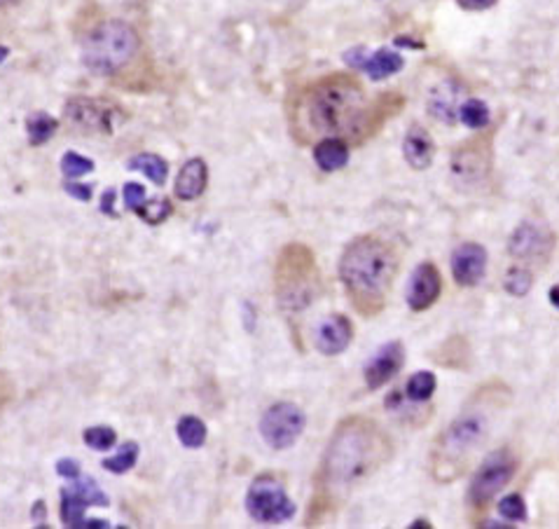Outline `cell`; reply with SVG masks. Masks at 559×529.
I'll return each instance as SVG.
<instances>
[{
	"mask_svg": "<svg viewBox=\"0 0 559 529\" xmlns=\"http://www.w3.org/2000/svg\"><path fill=\"white\" fill-rule=\"evenodd\" d=\"M499 513L510 523H525L526 520V503L520 494H508L499 502Z\"/></svg>",
	"mask_w": 559,
	"mask_h": 529,
	"instance_id": "d6a6232c",
	"label": "cell"
},
{
	"mask_svg": "<svg viewBox=\"0 0 559 529\" xmlns=\"http://www.w3.org/2000/svg\"><path fill=\"white\" fill-rule=\"evenodd\" d=\"M12 396H14V382H12V378H10L7 372L0 371V412L5 410L7 403L12 401Z\"/></svg>",
	"mask_w": 559,
	"mask_h": 529,
	"instance_id": "e575fe53",
	"label": "cell"
},
{
	"mask_svg": "<svg viewBox=\"0 0 559 529\" xmlns=\"http://www.w3.org/2000/svg\"><path fill=\"white\" fill-rule=\"evenodd\" d=\"M485 272H487V251L480 244L466 242L452 253V277L463 288L480 284Z\"/></svg>",
	"mask_w": 559,
	"mask_h": 529,
	"instance_id": "5bb4252c",
	"label": "cell"
},
{
	"mask_svg": "<svg viewBox=\"0 0 559 529\" xmlns=\"http://www.w3.org/2000/svg\"><path fill=\"white\" fill-rule=\"evenodd\" d=\"M178 441L188 450H199L206 443V424L195 415H185L178 419Z\"/></svg>",
	"mask_w": 559,
	"mask_h": 529,
	"instance_id": "d4e9b609",
	"label": "cell"
},
{
	"mask_svg": "<svg viewBox=\"0 0 559 529\" xmlns=\"http://www.w3.org/2000/svg\"><path fill=\"white\" fill-rule=\"evenodd\" d=\"M433 141L421 125H412L402 141V155L415 172H424L433 162Z\"/></svg>",
	"mask_w": 559,
	"mask_h": 529,
	"instance_id": "ac0fdd59",
	"label": "cell"
},
{
	"mask_svg": "<svg viewBox=\"0 0 559 529\" xmlns=\"http://www.w3.org/2000/svg\"><path fill=\"white\" fill-rule=\"evenodd\" d=\"M64 190L71 195V197L80 199V202H89L92 199V186H82V183H64Z\"/></svg>",
	"mask_w": 559,
	"mask_h": 529,
	"instance_id": "d590c367",
	"label": "cell"
},
{
	"mask_svg": "<svg viewBox=\"0 0 559 529\" xmlns=\"http://www.w3.org/2000/svg\"><path fill=\"white\" fill-rule=\"evenodd\" d=\"M456 96H459V89H456L455 82H442V85L435 87V92L428 99V113L433 115L435 119L448 122V125L455 122L456 113H459Z\"/></svg>",
	"mask_w": 559,
	"mask_h": 529,
	"instance_id": "44dd1931",
	"label": "cell"
},
{
	"mask_svg": "<svg viewBox=\"0 0 559 529\" xmlns=\"http://www.w3.org/2000/svg\"><path fill=\"white\" fill-rule=\"evenodd\" d=\"M442 293V274L433 263H421L412 277H410L408 286V304L412 311H426L428 307H433L438 303Z\"/></svg>",
	"mask_w": 559,
	"mask_h": 529,
	"instance_id": "4fadbf2b",
	"label": "cell"
},
{
	"mask_svg": "<svg viewBox=\"0 0 559 529\" xmlns=\"http://www.w3.org/2000/svg\"><path fill=\"white\" fill-rule=\"evenodd\" d=\"M321 293V274L316 256L307 244H288L274 264V295L286 314H300L314 304Z\"/></svg>",
	"mask_w": 559,
	"mask_h": 529,
	"instance_id": "5b68a950",
	"label": "cell"
},
{
	"mask_svg": "<svg viewBox=\"0 0 559 529\" xmlns=\"http://www.w3.org/2000/svg\"><path fill=\"white\" fill-rule=\"evenodd\" d=\"M508 394L501 382L485 384L438 436L431 450V473L438 483H452L466 471L475 450L489 438L494 412L508 403Z\"/></svg>",
	"mask_w": 559,
	"mask_h": 529,
	"instance_id": "3957f363",
	"label": "cell"
},
{
	"mask_svg": "<svg viewBox=\"0 0 559 529\" xmlns=\"http://www.w3.org/2000/svg\"><path fill=\"white\" fill-rule=\"evenodd\" d=\"M456 115H459L461 122H463L466 126H471V129H485V126L489 125V119H492L487 104L480 99L463 101Z\"/></svg>",
	"mask_w": 559,
	"mask_h": 529,
	"instance_id": "83f0119b",
	"label": "cell"
},
{
	"mask_svg": "<svg viewBox=\"0 0 559 529\" xmlns=\"http://www.w3.org/2000/svg\"><path fill=\"white\" fill-rule=\"evenodd\" d=\"M145 202V188L141 183H126L125 186V204L129 211H139Z\"/></svg>",
	"mask_w": 559,
	"mask_h": 529,
	"instance_id": "836d02e7",
	"label": "cell"
},
{
	"mask_svg": "<svg viewBox=\"0 0 559 529\" xmlns=\"http://www.w3.org/2000/svg\"><path fill=\"white\" fill-rule=\"evenodd\" d=\"M555 251L553 230L543 223L526 220L508 239V253L515 260L533 264H546Z\"/></svg>",
	"mask_w": 559,
	"mask_h": 529,
	"instance_id": "7c38bea8",
	"label": "cell"
},
{
	"mask_svg": "<svg viewBox=\"0 0 559 529\" xmlns=\"http://www.w3.org/2000/svg\"><path fill=\"white\" fill-rule=\"evenodd\" d=\"M246 510L256 523L281 525L295 516V503L277 478L257 476L246 494Z\"/></svg>",
	"mask_w": 559,
	"mask_h": 529,
	"instance_id": "ba28073f",
	"label": "cell"
},
{
	"mask_svg": "<svg viewBox=\"0 0 559 529\" xmlns=\"http://www.w3.org/2000/svg\"><path fill=\"white\" fill-rule=\"evenodd\" d=\"M89 506H99V509H105L111 506V499L101 490L96 480L92 478H73V483L61 487V523L66 527H75V529H108L111 523L108 520H87L85 510Z\"/></svg>",
	"mask_w": 559,
	"mask_h": 529,
	"instance_id": "52a82bcc",
	"label": "cell"
},
{
	"mask_svg": "<svg viewBox=\"0 0 559 529\" xmlns=\"http://www.w3.org/2000/svg\"><path fill=\"white\" fill-rule=\"evenodd\" d=\"M452 172L463 180H478L489 172V155L475 146L456 148L452 157Z\"/></svg>",
	"mask_w": 559,
	"mask_h": 529,
	"instance_id": "d6986e66",
	"label": "cell"
},
{
	"mask_svg": "<svg viewBox=\"0 0 559 529\" xmlns=\"http://www.w3.org/2000/svg\"><path fill=\"white\" fill-rule=\"evenodd\" d=\"M401 258L387 239L361 234L351 239L340 258V279L354 310L361 317H377L398 277Z\"/></svg>",
	"mask_w": 559,
	"mask_h": 529,
	"instance_id": "277c9868",
	"label": "cell"
},
{
	"mask_svg": "<svg viewBox=\"0 0 559 529\" xmlns=\"http://www.w3.org/2000/svg\"><path fill=\"white\" fill-rule=\"evenodd\" d=\"M354 338V326L344 314H330L316 331V349L323 356H337L351 344Z\"/></svg>",
	"mask_w": 559,
	"mask_h": 529,
	"instance_id": "2e32d148",
	"label": "cell"
},
{
	"mask_svg": "<svg viewBox=\"0 0 559 529\" xmlns=\"http://www.w3.org/2000/svg\"><path fill=\"white\" fill-rule=\"evenodd\" d=\"M517 473V456L508 448L492 452V455L480 464V469L471 480L468 487V503L473 509H487V503L499 494Z\"/></svg>",
	"mask_w": 559,
	"mask_h": 529,
	"instance_id": "9c48e42d",
	"label": "cell"
},
{
	"mask_svg": "<svg viewBox=\"0 0 559 529\" xmlns=\"http://www.w3.org/2000/svg\"><path fill=\"white\" fill-rule=\"evenodd\" d=\"M394 455L391 438L370 417H347L337 424L328 441L321 469L316 476V496L311 506H328L356 485L368 480Z\"/></svg>",
	"mask_w": 559,
	"mask_h": 529,
	"instance_id": "6da1fadb",
	"label": "cell"
},
{
	"mask_svg": "<svg viewBox=\"0 0 559 529\" xmlns=\"http://www.w3.org/2000/svg\"><path fill=\"white\" fill-rule=\"evenodd\" d=\"M7 54H10V50H7L5 45H0V64L7 59Z\"/></svg>",
	"mask_w": 559,
	"mask_h": 529,
	"instance_id": "b9f144b4",
	"label": "cell"
},
{
	"mask_svg": "<svg viewBox=\"0 0 559 529\" xmlns=\"http://www.w3.org/2000/svg\"><path fill=\"white\" fill-rule=\"evenodd\" d=\"M126 169L141 172L159 188L165 186L166 176H169V165H166V159L155 155V152H141V155H136V157H132L126 162Z\"/></svg>",
	"mask_w": 559,
	"mask_h": 529,
	"instance_id": "7402d4cb",
	"label": "cell"
},
{
	"mask_svg": "<svg viewBox=\"0 0 559 529\" xmlns=\"http://www.w3.org/2000/svg\"><path fill=\"white\" fill-rule=\"evenodd\" d=\"M136 213H139L141 218H143L148 226H162V223H165V220L173 213V206L166 197L150 199V202L145 199L143 206H141Z\"/></svg>",
	"mask_w": 559,
	"mask_h": 529,
	"instance_id": "f1b7e54d",
	"label": "cell"
},
{
	"mask_svg": "<svg viewBox=\"0 0 559 529\" xmlns=\"http://www.w3.org/2000/svg\"><path fill=\"white\" fill-rule=\"evenodd\" d=\"M115 190L112 188H108V190L101 195V211L105 213V216H112V218H118V213H115Z\"/></svg>",
	"mask_w": 559,
	"mask_h": 529,
	"instance_id": "74e56055",
	"label": "cell"
},
{
	"mask_svg": "<svg viewBox=\"0 0 559 529\" xmlns=\"http://www.w3.org/2000/svg\"><path fill=\"white\" fill-rule=\"evenodd\" d=\"M435 387H438V380H435L433 372L421 371L415 372L412 378L405 384V396L412 401V403H424L435 394Z\"/></svg>",
	"mask_w": 559,
	"mask_h": 529,
	"instance_id": "484cf974",
	"label": "cell"
},
{
	"mask_svg": "<svg viewBox=\"0 0 559 529\" xmlns=\"http://www.w3.org/2000/svg\"><path fill=\"white\" fill-rule=\"evenodd\" d=\"M314 159L321 172H340L349 162V146L344 139H321L314 148Z\"/></svg>",
	"mask_w": 559,
	"mask_h": 529,
	"instance_id": "ffe728a7",
	"label": "cell"
},
{
	"mask_svg": "<svg viewBox=\"0 0 559 529\" xmlns=\"http://www.w3.org/2000/svg\"><path fill=\"white\" fill-rule=\"evenodd\" d=\"M402 64H405V61H402L401 54L391 52V50H377L372 57L365 59L361 71H365V73L370 75V80H384L388 78V75L398 73L402 68Z\"/></svg>",
	"mask_w": 559,
	"mask_h": 529,
	"instance_id": "603a6c76",
	"label": "cell"
},
{
	"mask_svg": "<svg viewBox=\"0 0 559 529\" xmlns=\"http://www.w3.org/2000/svg\"><path fill=\"white\" fill-rule=\"evenodd\" d=\"M34 523L38 527H47V509L45 502H35L34 503Z\"/></svg>",
	"mask_w": 559,
	"mask_h": 529,
	"instance_id": "ab89813d",
	"label": "cell"
},
{
	"mask_svg": "<svg viewBox=\"0 0 559 529\" xmlns=\"http://www.w3.org/2000/svg\"><path fill=\"white\" fill-rule=\"evenodd\" d=\"M139 47V34L126 21H103L87 34L82 42V64L96 75H115L132 64Z\"/></svg>",
	"mask_w": 559,
	"mask_h": 529,
	"instance_id": "8992f818",
	"label": "cell"
},
{
	"mask_svg": "<svg viewBox=\"0 0 559 529\" xmlns=\"http://www.w3.org/2000/svg\"><path fill=\"white\" fill-rule=\"evenodd\" d=\"M82 441H85L87 448L105 452L118 443V433H115V429H111V426H89V429H85V433H82Z\"/></svg>",
	"mask_w": 559,
	"mask_h": 529,
	"instance_id": "4dcf8cb0",
	"label": "cell"
},
{
	"mask_svg": "<svg viewBox=\"0 0 559 529\" xmlns=\"http://www.w3.org/2000/svg\"><path fill=\"white\" fill-rule=\"evenodd\" d=\"M94 172V162L92 159L82 157L78 152H66L64 157H61V173L66 176V179H82L87 173Z\"/></svg>",
	"mask_w": 559,
	"mask_h": 529,
	"instance_id": "1f68e13d",
	"label": "cell"
},
{
	"mask_svg": "<svg viewBox=\"0 0 559 529\" xmlns=\"http://www.w3.org/2000/svg\"><path fill=\"white\" fill-rule=\"evenodd\" d=\"M456 3L463 10H487V7L496 5V0H456Z\"/></svg>",
	"mask_w": 559,
	"mask_h": 529,
	"instance_id": "f35d334b",
	"label": "cell"
},
{
	"mask_svg": "<svg viewBox=\"0 0 559 529\" xmlns=\"http://www.w3.org/2000/svg\"><path fill=\"white\" fill-rule=\"evenodd\" d=\"M64 115L75 129L85 134H112L126 119V113L119 106L89 96H75L68 101Z\"/></svg>",
	"mask_w": 559,
	"mask_h": 529,
	"instance_id": "8fae6325",
	"label": "cell"
},
{
	"mask_svg": "<svg viewBox=\"0 0 559 529\" xmlns=\"http://www.w3.org/2000/svg\"><path fill=\"white\" fill-rule=\"evenodd\" d=\"M5 3H12V0H0V5H5Z\"/></svg>",
	"mask_w": 559,
	"mask_h": 529,
	"instance_id": "ee69618b",
	"label": "cell"
},
{
	"mask_svg": "<svg viewBox=\"0 0 559 529\" xmlns=\"http://www.w3.org/2000/svg\"><path fill=\"white\" fill-rule=\"evenodd\" d=\"M57 473H59L61 478L73 480V478L80 476V464L75 462V459H59V462H57Z\"/></svg>",
	"mask_w": 559,
	"mask_h": 529,
	"instance_id": "8d00e7d4",
	"label": "cell"
},
{
	"mask_svg": "<svg viewBox=\"0 0 559 529\" xmlns=\"http://www.w3.org/2000/svg\"><path fill=\"white\" fill-rule=\"evenodd\" d=\"M139 443L136 441H129V443H125L122 448H119V452L115 456H111V459H103V466L105 471H111V473H118V476H122V473H126V471H132L134 466H136V462H139Z\"/></svg>",
	"mask_w": 559,
	"mask_h": 529,
	"instance_id": "4316f807",
	"label": "cell"
},
{
	"mask_svg": "<svg viewBox=\"0 0 559 529\" xmlns=\"http://www.w3.org/2000/svg\"><path fill=\"white\" fill-rule=\"evenodd\" d=\"M206 183H209V166L204 159L192 157L183 165V169L178 172L176 183H173V192L178 199L183 202H192L204 195Z\"/></svg>",
	"mask_w": 559,
	"mask_h": 529,
	"instance_id": "e0dca14e",
	"label": "cell"
},
{
	"mask_svg": "<svg viewBox=\"0 0 559 529\" xmlns=\"http://www.w3.org/2000/svg\"><path fill=\"white\" fill-rule=\"evenodd\" d=\"M550 303L559 310V286H553V288H550Z\"/></svg>",
	"mask_w": 559,
	"mask_h": 529,
	"instance_id": "60d3db41",
	"label": "cell"
},
{
	"mask_svg": "<svg viewBox=\"0 0 559 529\" xmlns=\"http://www.w3.org/2000/svg\"><path fill=\"white\" fill-rule=\"evenodd\" d=\"M503 286H506V291L510 295H515V298H525L533 286L532 272L525 270V267H510L506 279H503Z\"/></svg>",
	"mask_w": 559,
	"mask_h": 529,
	"instance_id": "f546056e",
	"label": "cell"
},
{
	"mask_svg": "<svg viewBox=\"0 0 559 529\" xmlns=\"http://www.w3.org/2000/svg\"><path fill=\"white\" fill-rule=\"evenodd\" d=\"M304 426H307V415L302 408L295 403H274L267 408V412L260 419V436L272 450H288L300 441Z\"/></svg>",
	"mask_w": 559,
	"mask_h": 529,
	"instance_id": "30bf717a",
	"label": "cell"
},
{
	"mask_svg": "<svg viewBox=\"0 0 559 529\" xmlns=\"http://www.w3.org/2000/svg\"><path fill=\"white\" fill-rule=\"evenodd\" d=\"M375 113L370 111L365 89L351 75H328L316 80L297 101L293 126L307 139H356L372 129Z\"/></svg>",
	"mask_w": 559,
	"mask_h": 529,
	"instance_id": "7a4b0ae2",
	"label": "cell"
},
{
	"mask_svg": "<svg viewBox=\"0 0 559 529\" xmlns=\"http://www.w3.org/2000/svg\"><path fill=\"white\" fill-rule=\"evenodd\" d=\"M57 129H59L57 118H52V115L45 113V111L31 113L27 118V134L31 146H42V143H47V141L57 134Z\"/></svg>",
	"mask_w": 559,
	"mask_h": 529,
	"instance_id": "cb8c5ba5",
	"label": "cell"
},
{
	"mask_svg": "<svg viewBox=\"0 0 559 529\" xmlns=\"http://www.w3.org/2000/svg\"><path fill=\"white\" fill-rule=\"evenodd\" d=\"M402 364H405V347H402V342L395 340V342H388L387 347H382L375 354V358L365 365V384H368V389H382L384 384L391 382L401 372Z\"/></svg>",
	"mask_w": 559,
	"mask_h": 529,
	"instance_id": "9a60e30c",
	"label": "cell"
},
{
	"mask_svg": "<svg viewBox=\"0 0 559 529\" xmlns=\"http://www.w3.org/2000/svg\"><path fill=\"white\" fill-rule=\"evenodd\" d=\"M410 527H431V523H428V520H415Z\"/></svg>",
	"mask_w": 559,
	"mask_h": 529,
	"instance_id": "7bdbcfd3",
	"label": "cell"
}]
</instances>
